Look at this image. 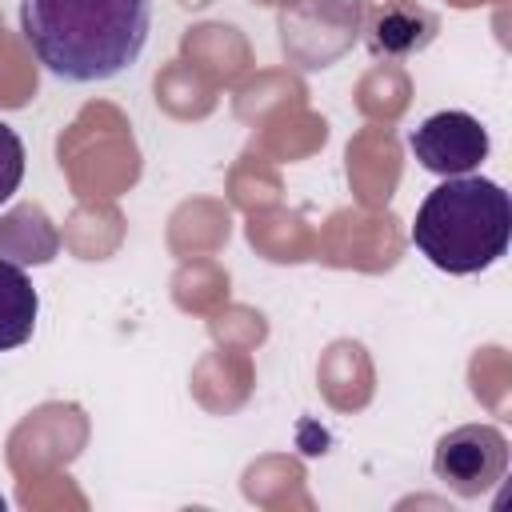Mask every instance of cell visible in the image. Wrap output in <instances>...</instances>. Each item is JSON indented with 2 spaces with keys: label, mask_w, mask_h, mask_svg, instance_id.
Masks as SVG:
<instances>
[{
  "label": "cell",
  "mask_w": 512,
  "mask_h": 512,
  "mask_svg": "<svg viewBox=\"0 0 512 512\" xmlns=\"http://www.w3.org/2000/svg\"><path fill=\"white\" fill-rule=\"evenodd\" d=\"M20 32L52 76L100 84L140 60L152 0H20Z\"/></svg>",
  "instance_id": "1"
},
{
  "label": "cell",
  "mask_w": 512,
  "mask_h": 512,
  "mask_svg": "<svg viewBox=\"0 0 512 512\" xmlns=\"http://www.w3.org/2000/svg\"><path fill=\"white\" fill-rule=\"evenodd\" d=\"M508 236H512L508 192L496 180L472 172L444 176V184H436L424 196L412 220L416 252L448 276H472L492 268L508 252Z\"/></svg>",
  "instance_id": "2"
},
{
  "label": "cell",
  "mask_w": 512,
  "mask_h": 512,
  "mask_svg": "<svg viewBox=\"0 0 512 512\" xmlns=\"http://www.w3.org/2000/svg\"><path fill=\"white\" fill-rule=\"evenodd\" d=\"M504 472H508V440L496 424H460L436 440L432 476L464 500L492 492L504 480Z\"/></svg>",
  "instance_id": "3"
},
{
  "label": "cell",
  "mask_w": 512,
  "mask_h": 512,
  "mask_svg": "<svg viewBox=\"0 0 512 512\" xmlns=\"http://www.w3.org/2000/svg\"><path fill=\"white\" fill-rule=\"evenodd\" d=\"M420 168L436 176H468L488 156V132L472 112H436L408 136Z\"/></svg>",
  "instance_id": "4"
},
{
  "label": "cell",
  "mask_w": 512,
  "mask_h": 512,
  "mask_svg": "<svg viewBox=\"0 0 512 512\" xmlns=\"http://www.w3.org/2000/svg\"><path fill=\"white\" fill-rule=\"evenodd\" d=\"M40 296L20 264L0 260V352H12L32 340Z\"/></svg>",
  "instance_id": "5"
},
{
  "label": "cell",
  "mask_w": 512,
  "mask_h": 512,
  "mask_svg": "<svg viewBox=\"0 0 512 512\" xmlns=\"http://www.w3.org/2000/svg\"><path fill=\"white\" fill-rule=\"evenodd\" d=\"M436 32V20L428 12H400V8H388L376 16L372 24V52H384V56H408V52H420Z\"/></svg>",
  "instance_id": "6"
},
{
  "label": "cell",
  "mask_w": 512,
  "mask_h": 512,
  "mask_svg": "<svg viewBox=\"0 0 512 512\" xmlns=\"http://www.w3.org/2000/svg\"><path fill=\"white\" fill-rule=\"evenodd\" d=\"M24 140L16 136V128H8L4 120H0V204L20 188V180H24Z\"/></svg>",
  "instance_id": "7"
},
{
  "label": "cell",
  "mask_w": 512,
  "mask_h": 512,
  "mask_svg": "<svg viewBox=\"0 0 512 512\" xmlns=\"http://www.w3.org/2000/svg\"><path fill=\"white\" fill-rule=\"evenodd\" d=\"M0 512H4V496H0Z\"/></svg>",
  "instance_id": "8"
}]
</instances>
